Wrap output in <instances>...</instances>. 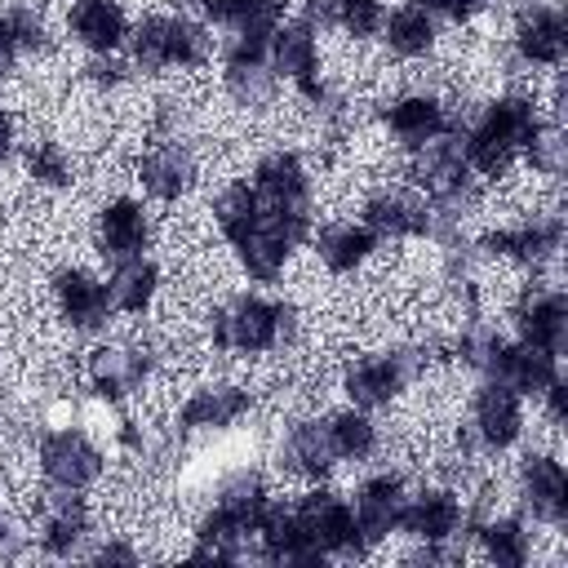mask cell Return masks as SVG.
Wrapping results in <instances>:
<instances>
[{"label": "cell", "mask_w": 568, "mask_h": 568, "mask_svg": "<svg viewBox=\"0 0 568 568\" xmlns=\"http://www.w3.org/2000/svg\"><path fill=\"white\" fill-rule=\"evenodd\" d=\"M67 27L93 53H115L129 40V13L120 0H75Z\"/></svg>", "instance_id": "cell-29"}, {"label": "cell", "mask_w": 568, "mask_h": 568, "mask_svg": "<svg viewBox=\"0 0 568 568\" xmlns=\"http://www.w3.org/2000/svg\"><path fill=\"white\" fill-rule=\"evenodd\" d=\"M93 244H98V253L111 257V262L142 257L146 244H151V222H146L142 204L129 200V195L102 204V209H98V222H93Z\"/></svg>", "instance_id": "cell-22"}, {"label": "cell", "mask_w": 568, "mask_h": 568, "mask_svg": "<svg viewBox=\"0 0 568 568\" xmlns=\"http://www.w3.org/2000/svg\"><path fill=\"white\" fill-rule=\"evenodd\" d=\"M519 501L532 519L541 524H564L568 519V475L564 462L550 453H528L519 462Z\"/></svg>", "instance_id": "cell-16"}, {"label": "cell", "mask_w": 568, "mask_h": 568, "mask_svg": "<svg viewBox=\"0 0 568 568\" xmlns=\"http://www.w3.org/2000/svg\"><path fill=\"white\" fill-rule=\"evenodd\" d=\"M248 408H253V390H244V386H235V382L200 386V390H191L186 404L178 408V430H182V435L226 430V426H235Z\"/></svg>", "instance_id": "cell-23"}, {"label": "cell", "mask_w": 568, "mask_h": 568, "mask_svg": "<svg viewBox=\"0 0 568 568\" xmlns=\"http://www.w3.org/2000/svg\"><path fill=\"white\" fill-rule=\"evenodd\" d=\"M271 36L275 31H235V40L226 44V93L248 106L262 111L275 93V71H271Z\"/></svg>", "instance_id": "cell-7"}, {"label": "cell", "mask_w": 568, "mask_h": 568, "mask_svg": "<svg viewBox=\"0 0 568 568\" xmlns=\"http://www.w3.org/2000/svg\"><path fill=\"white\" fill-rule=\"evenodd\" d=\"M138 178H142L146 195H155V200H164V204L182 200V195L191 191V182H195V155H191L186 138H164V133H160V138L138 155Z\"/></svg>", "instance_id": "cell-15"}, {"label": "cell", "mask_w": 568, "mask_h": 568, "mask_svg": "<svg viewBox=\"0 0 568 568\" xmlns=\"http://www.w3.org/2000/svg\"><path fill=\"white\" fill-rule=\"evenodd\" d=\"M253 191L271 209H311V173L297 151H266L253 164Z\"/></svg>", "instance_id": "cell-26"}, {"label": "cell", "mask_w": 568, "mask_h": 568, "mask_svg": "<svg viewBox=\"0 0 568 568\" xmlns=\"http://www.w3.org/2000/svg\"><path fill=\"white\" fill-rule=\"evenodd\" d=\"M53 297H58L62 320H67L75 333H98V328H106V320H111V311H115L106 284H102L98 275H89L84 266H62V271L53 275Z\"/></svg>", "instance_id": "cell-17"}, {"label": "cell", "mask_w": 568, "mask_h": 568, "mask_svg": "<svg viewBox=\"0 0 568 568\" xmlns=\"http://www.w3.org/2000/svg\"><path fill=\"white\" fill-rule=\"evenodd\" d=\"M364 226L377 240H430V204L417 191L382 186L364 200Z\"/></svg>", "instance_id": "cell-13"}, {"label": "cell", "mask_w": 568, "mask_h": 568, "mask_svg": "<svg viewBox=\"0 0 568 568\" xmlns=\"http://www.w3.org/2000/svg\"><path fill=\"white\" fill-rule=\"evenodd\" d=\"M462 524H466V506L457 501L453 488H422L417 497L404 501V515H399V528L408 537L435 541V546L453 541L462 532Z\"/></svg>", "instance_id": "cell-27"}, {"label": "cell", "mask_w": 568, "mask_h": 568, "mask_svg": "<svg viewBox=\"0 0 568 568\" xmlns=\"http://www.w3.org/2000/svg\"><path fill=\"white\" fill-rule=\"evenodd\" d=\"M404 501H408V488H404L399 475H373V479L359 484L351 510H355V528H359L364 550H373L377 541H386V537L399 528Z\"/></svg>", "instance_id": "cell-21"}, {"label": "cell", "mask_w": 568, "mask_h": 568, "mask_svg": "<svg viewBox=\"0 0 568 568\" xmlns=\"http://www.w3.org/2000/svg\"><path fill=\"white\" fill-rule=\"evenodd\" d=\"M430 346H390V351H377V355H364L346 368L342 377V390L351 395L355 408H386L390 399H399L408 390V382L422 373V364L430 359L426 355Z\"/></svg>", "instance_id": "cell-5"}, {"label": "cell", "mask_w": 568, "mask_h": 568, "mask_svg": "<svg viewBox=\"0 0 568 568\" xmlns=\"http://www.w3.org/2000/svg\"><path fill=\"white\" fill-rule=\"evenodd\" d=\"M271 71L275 80L297 84V93L320 106L328 84L320 80V44H315V27L311 22H280L271 36Z\"/></svg>", "instance_id": "cell-10"}, {"label": "cell", "mask_w": 568, "mask_h": 568, "mask_svg": "<svg viewBox=\"0 0 568 568\" xmlns=\"http://www.w3.org/2000/svg\"><path fill=\"white\" fill-rule=\"evenodd\" d=\"M515 333L524 346H537L546 355H564L568 342V302L559 288H528L515 306Z\"/></svg>", "instance_id": "cell-18"}, {"label": "cell", "mask_w": 568, "mask_h": 568, "mask_svg": "<svg viewBox=\"0 0 568 568\" xmlns=\"http://www.w3.org/2000/svg\"><path fill=\"white\" fill-rule=\"evenodd\" d=\"M342 0H302V22L311 27H337Z\"/></svg>", "instance_id": "cell-45"}, {"label": "cell", "mask_w": 568, "mask_h": 568, "mask_svg": "<svg viewBox=\"0 0 568 568\" xmlns=\"http://www.w3.org/2000/svg\"><path fill=\"white\" fill-rule=\"evenodd\" d=\"M293 510H297L302 528L311 532V541L320 546L324 559H328V555H342V559L368 555L364 541H359V528H355V510H351V501H346L342 493L315 488V493H306Z\"/></svg>", "instance_id": "cell-9"}, {"label": "cell", "mask_w": 568, "mask_h": 568, "mask_svg": "<svg viewBox=\"0 0 568 568\" xmlns=\"http://www.w3.org/2000/svg\"><path fill=\"white\" fill-rule=\"evenodd\" d=\"M13 142H18V129H13V115L0 106V160L13 155Z\"/></svg>", "instance_id": "cell-48"}, {"label": "cell", "mask_w": 568, "mask_h": 568, "mask_svg": "<svg viewBox=\"0 0 568 568\" xmlns=\"http://www.w3.org/2000/svg\"><path fill=\"white\" fill-rule=\"evenodd\" d=\"M27 173H31V182L36 186H49V191H62V186H71V155L58 146V142H31V151H27Z\"/></svg>", "instance_id": "cell-39"}, {"label": "cell", "mask_w": 568, "mask_h": 568, "mask_svg": "<svg viewBox=\"0 0 568 568\" xmlns=\"http://www.w3.org/2000/svg\"><path fill=\"white\" fill-rule=\"evenodd\" d=\"M209 337L217 351H244V355L280 351L297 337V306L271 302L257 293H240L209 315Z\"/></svg>", "instance_id": "cell-3"}, {"label": "cell", "mask_w": 568, "mask_h": 568, "mask_svg": "<svg viewBox=\"0 0 568 568\" xmlns=\"http://www.w3.org/2000/svg\"><path fill=\"white\" fill-rule=\"evenodd\" d=\"M564 44H568V22L555 4L532 0L515 13V53H519V62L555 67L564 58Z\"/></svg>", "instance_id": "cell-24"}, {"label": "cell", "mask_w": 568, "mask_h": 568, "mask_svg": "<svg viewBox=\"0 0 568 568\" xmlns=\"http://www.w3.org/2000/svg\"><path fill=\"white\" fill-rule=\"evenodd\" d=\"M382 124L390 129V138L404 146V151H422V146H430L435 138H444V133H462V115L457 111H448L439 98H430V93H404V98H395L386 111H382Z\"/></svg>", "instance_id": "cell-11"}, {"label": "cell", "mask_w": 568, "mask_h": 568, "mask_svg": "<svg viewBox=\"0 0 568 568\" xmlns=\"http://www.w3.org/2000/svg\"><path fill=\"white\" fill-rule=\"evenodd\" d=\"M470 532L479 537L484 555L497 568H524L528 555H532V537H528V524L519 515H484Z\"/></svg>", "instance_id": "cell-33"}, {"label": "cell", "mask_w": 568, "mask_h": 568, "mask_svg": "<svg viewBox=\"0 0 568 568\" xmlns=\"http://www.w3.org/2000/svg\"><path fill=\"white\" fill-rule=\"evenodd\" d=\"M36 457H40V475H44L53 488H80V493H84L89 484H98V479H102V466H106L102 448H98L84 430H75V426L40 435Z\"/></svg>", "instance_id": "cell-8"}, {"label": "cell", "mask_w": 568, "mask_h": 568, "mask_svg": "<svg viewBox=\"0 0 568 568\" xmlns=\"http://www.w3.org/2000/svg\"><path fill=\"white\" fill-rule=\"evenodd\" d=\"M564 244V217L559 213H537L519 226H501V231H488L479 240L484 253L493 257H506V262H519V266H541L559 253Z\"/></svg>", "instance_id": "cell-14"}, {"label": "cell", "mask_w": 568, "mask_h": 568, "mask_svg": "<svg viewBox=\"0 0 568 568\" xmlns=\"http://www.w3.org/2000/svg\"><path fill=\"white\" fill-rule=\"evenodd\" d=\"M155 368V355L151 346H138V342H120V346H98L89 355V386L98 399L106 404H120L129 399Z\"/></svg>", "instance_id": "cell-12"}, {"label": "cell", "mask_w": 568, "mask_h": 568, "mask_svg": "<svg viewBox=\"0 0 568 568\" xmlns=\"http://www.w3.org/2000/svg\"><path fill=\"white\" fill-rule=\"evenodd\" d=\"M49 49V27L31 4L0 9V75H9L22 58Z\"/></svg>", "instance_id": "cell-32"}, {"label": "cell", "mask_w": 568, "mask_h": 568, "mask_svg": "<svg viewBox=\"0 0 568 568\" xmlns=\"http://www.w3.org/2000/svg\"><path fill=\"white\" fill-rule=\"evenodd\" d=\"M559 377V355H546L524 342H497V351L484 364V382H501L515 395H541Z\"/></svg>", "instance_id": "cell-19"}, {"label": "cell", "mask_w": 568, "mask_h": 568, "mask_svg": "<svg viewBox=\"0 0 568 568\" xmlns=\"http://www.w3.org/2000/svg\"><path fill=\"white\" fill-rule=\"evenodd\" d=\"M213 22L231 31H275L284 0H195Z\"/></svg>", "instance_id": "cell-36"}, {"label": "cell", "mask_w": 568, "mask_h": 568, "mask_svg": "<svg viewBox=\"0 0 568 568\" xmlns=\"http://www.w3.org/2000/svg\"><path fill=\"white\" fill-rule=\"evenodd\" d=\"M133 67L142 71H164V67H200L209 58V31L191 18H142L129 31Z\"/></svg>", "instance_id": "cell-6"}, {"label": "cell", "mask_w": 568, "mask_h": 568, "mask_svg": "<svg viewBox=\"0 0 568 568\" xmlns=\"http://www.w3.org/2000/svg\"><path fill=\"white\" fill-rule=\"evenodd\" d=\"M413 4H422V9H430L439 18H453V22H470L488 0H413Z\"/></svg>", "instance_id": "cell-43"}, {"label": "cell", "mask_w": 568, "mask_h": 568, "mask_svg": "<svg viewBox=\"0 0 568 568\" xmlns=\"http://www.w3.org/2000/svg\"><path fill=\"white\" fill-rule=\"evenodd\" d=\"M84 71H89V80H93L98 89H120V84L129 80V67H124L115 53H93Z\"/></svg>", "instance_id": "cell-42"}, {"label": "cell", "mask_w": 568, "mask_h": 568, "mask_svg": "<svg viewBox=\"0 0 568 568\" xmlns=\"http://www.w3.org/2000/svg\"><path fill=\"white\" fill-rule=\"evenodd\" d=\"M386 22V4L382 0H342V13H337V27H346L355 40L364 36H377Z\"/></svg>", "instance_id": "cell-41"}, {"label": "cell", "mask_w": 568, "mask_h": 568, "mask_svg": "<svg viewBox=\"0 0 568 568\" xmlns=\"http://www.w3.org/2000/svg\"><path fill=\"white\" fill-rule=\"evenodd\" d=\"M257 213H262V200H257L253 182H231V186L213 200V217H217V226H222V235H226L231 244L257 222Z\"/></svg>", "instance_id": "cell-38"}, {"label": "cell", "mask_w": 568, "mask_h": 568, "mask_svg": "<svg viewBox=\"0 0 568 568\" xmlns=\"http://www.w3.org/2000/svg\"><path fill=\"white\" fill-rule=\"evenodd\" d=\"M280 462H284L293 475L324 479V475L337 466V453H333V439H328V422H315V417L293 422V426L284 430Z\"/></svg>", "instance_id": "cell-30"}, {"label": "cell", "mask_w": 568, "mask_h": 568, "mask_svg": "<svg viewBox=\"0 0 568 568\" xmlns=\"http://www.w3.org/2000/svg\"><path fill=\"white\" fill-rule=\"evenodd\" d=\"M155 288H160V266H155L146 253L115 262V271H111V280H106L111 306H115V311H129V315H142V311L155 302Z\"/></svg>", "instance_id": "cell-34"}, {"label": "cell", "mask_w": 568, "mask_h": 568, "mask_svg": "<svg viewBox=\"0 0 568 568\" xmlns=\"http://www.w3.org/2000/svg\"><path fill=\"white\" fill-rule=\"evenodd\" d=\"M373 248H377V235L364 222H324L315 231V253L333 275H351L373 257Z\"/></svg>", "instance_id": "cell-31"}, {"label": "cell", "mask_w": 568, "mask_h": 568, "mask_svg": "<svg viewBox=\"0 0 568 568\" xmlns=\"http://www.w3.org/2000/svg\"><path fill=\"white\" fill-rule=\"evenodd\" d=\"M470 426H475V439L488 448V453H506L510 444H519L524 435V408H519V395L501 382H484L475 390V404H470Z\"/></svg>", "instance_id": "cell-20"}, {"label": "cell", "mask_w": 568, "mask_h": 568, "mask_svg": "<svg viewBox=\"0 0 568 568\" xmlns=\"http://www.w3.org/2000/svg\"><path fill=\"white\" fill-rule=\"evenodd\" d=\"M524 155L532 164V173L541 178H559L564 173V129L559 124H537L524 142Z\"/></svg>", "instance_id": "cell-40"}, {"label": "cell", "mask_w": 568, "mask_h": 568, "mask_svg": "<svg viewBox=\"0 0 568 568\" xmlns=\"http://www.w3.org/2000/svg\"><path fill=\"white\" fill-rule=\"evenodd\" d=\"M257 537H262V555L275 564H320V546L311 541V532L302 528L297 510L284 501H266L262 519H257Z\"/></svg>", "instance_id": "cell-28"}, {"label": "cell", "mask_w": 568, "mask_h": 568, "mask_svg": "<svg viewBox=\"0 0 568 568\" xmlns=\"http://www.w3.org/2000/svg\"><path fill=\"white\" fill-rule=\"evenodd\" d=\"M435 36H439L435 13L422 4H404L382 22V40L395 58H426L435 49Z\"/></svg>", "instance_id": "cell-35"}, {"label": "cell", "mask_w": 568, "mask_h": 568, "mask_svg": "<svg viewBox=\"0 0 568 568\" xmlns=\"http://www.w3.org/2000/svg\"><path fill=\"white\" fill-rule=\"evenodd\" d=\"M93 564H138V550L129 541H106L93 550Z\"/></svg>", "instance_id": "cell-46"}, {"label": "cell", "mask_w": 568, "mask_h": 568, "mask_svg": "<svg viewBox=\"0 0 568 568\" xmlns=\"http://www.w3.org/2000/svg\"><path fill=\"white\" fill-rule=\"evenodd\" d=\"M27 541H31V537L22 532V524L0 510V559H18V555L27 550Z\"/></svg>", "instance_id": "cell-44"}, {"label": "cell", "mask_w": 568, "mask_h": 568, "mask_svg": "<svg viewBox=\"0 0 568 568\" xmlns=\"http://www.w3.org/2000/svg\"><path fill=\"white\" fill-rule=\"evenodd\" d=\"M36 537L49 555L67 559L80 550V541L89 537V506L80 497V488H53L44 501H40V524H36Z\"/></svg>", "instance_id": "cell-25"}, {"label": "cell", "mask_w": 568, "mask_h": 568, "mask_svg": "<svg viewBox=\"0 0 568 568\" xmlns=\"http://www.w3.org/2000/svg\"><path fill=\"white\" fill-rule=\"evenodd\" d=\"M328 439H333L337 462H368L377 453V426H373V417L364 408L333 413L328 417Z\"/></svg>", "instance_id": "cell-37"}, {"label": "cell", "mask_w": 568, "mask_h": 568, "mask_svg": "<svg viewBox=\"0 0 568 568\" xmlns=\"http://www.w3.org/2000/svg\"><path fill=\"white\" fill-rule=\"evenodd\" d=\"M537 106L532 98L506 93L497 102H488L470 124H462V155L470 164V173L479 178H506V169L515 164V155L524 151L528 133L537 129Z\"/></svg>", "instance_id": "cell-2"}, {"label": "cell", "mask_w": 568, "mask_h": 568, "mask_svg": "<svg viewBox=\"0 0 568 568\" xmlns=\"http://www.w3.org/2000/svg\"><path fill=\"white\" fill-rule=\"evenodd\" d=\"M271 493L257 470H235L222 479L213 510L195 528V559H240L244 541L257 532V519L266 510Z\"/></svg>", "instance_id": "cell-1"}, {"label": "cell", "mask_w": 568, "mask_h": 568, "mask_svg": "<svg viewBox=\"0 0 568 568\" xmlns=\"http://www.w3.org/2000/svg\"><path fill=\"white\" fill-rule=\"evenodd\" d=\"M541 395H546V413H550V422H555V426H564V422H568V404H564V395H568V390H564V382L555 377Z\"/></svg>", "instance_id": "cell-47"}, {"label": "cell", "mask_w": 568, "mask_h": 568, "mask_svg": "<svg viewBox=\"0 0 568 568\" xmlns=\"http://www.w3.org/2000/svg\"><path fill=\"white\" fill-rule=\"evenodd\" d=\"M306 235H311V209H271V204H262L257 222L235 240L240 266L248 271V280L271 284V280L284 275L293 248Z\"/></svg>", "instance_id": "cell-4"}]
</instances>
